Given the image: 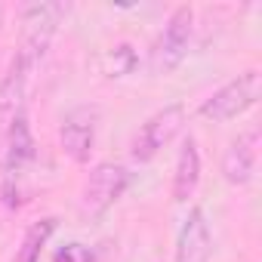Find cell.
Wrapping results in <instances>:
<instances>
[{
    "instance_id": "11",
    "label": "cell",
    "mask_w": 262,
    "mask_h": 262,
    "mask_svg": "<svg viewBox=\"0 0 262 262\" xmlns=\"http://www.w3.org/2000/svg\"><path fill=\"white\" fill-rule=\"evenodd\" d=\"M31 71H34V65H28L19 53L10 59L4 77H0V126H7V123L22 111V102H25V90H28Z\"/></svg>"
},
{
    "instance_id": "8",
    "label": "cell",
    "mask_w": 262,
    "mask_h": 262,
    "mask_svg": "<svg viewBox=\"0 0 262 262\" xmlns=\"http://www.w3.org/2000/svg\"><path fill=\"white\" fill-rule=\"evenodd\" d=\"M259 126H247L237 139L228 142L222 155V179L234 188H244L256 179V164H259Z\"/></svg>"
},
{
    "instance_id": "9",
    "label": "cell",
    "mask_w": 262,
    "mask_h": 262,
    "mask_svg": "<svg viewBox=\"0 0 262 262\" xmlns=\"http://www.w3.org/2000/svg\"><path fill=\"white\" fill-rule=\"evenodd\" d=\"M213 256V228L204 207H191L173 250V262H210Z\"/></svg>"
},
{
    "instance_id": "5",
    "label": "cell",
    "mask_w": 262,
    "mask_h": 262,
    "mask_svg": "<svg viewBox=\"0 0 262 262\" xmlns=\"http://www.w3.org/2000/svg\"><path fill=\"white\" fill-rule=\"evenodd\" d=\"M191 40H194V7L179 4L167 16L164 28L158 34L155 47H151V65H155V71L158 74H173L188 59Z\"/></svg>"
},
{
    "instance_id": "13",
    "label": "cell",
    "mask_w": 262,
    "mask_h": 262,
    "mask_svg": "<svg viewBox=\"0 0 262 262\" xmlns=\"http://www.w3.org/2000/svg\"><path fill=\"white\" fill-rule=\"evenodd\" d=\"M56 228H59V219L56 216H40L37 222H31L25 228V234H22V244L16 247L13 262H40V256L50 247Z\"/></svg>"
},
{
    "instance_id": "12",
    "label": "cell",
    "mask_w": 262,
    "mask_h": 262,
    "mask_svg": "<svg viewBox=\"0 0 262 262\" xmlns=\"http://www.w3.org/2000/svg\"><path fill=\"white\" fill-rule=\"evenodd\" d=\"M96 68H99V74H102V77H108V80L129 77V74L139 68V50L129 43V40L111 43L108 50H102V53H99Z\"/></svg>"
},
{
    "instance_id": "1",
    "label": "cell",
    "mask_w": 262,
    "mask_h": 262,
    "mask_svg": "<svg viewBox=\"0 0 262 262\" xmlns=\"http://www.w3.org/2000/svg\"><path fill=\"white\" fill-rule=\"evenodd\" d=\"M37 158V142L31 133V123L25 108L7 123V145H4V164H0V194L10 207L19 204V182L28 173V167Z\"/></svg>"
},
{
    "instance_id": "10",
    "label": "cell",
    "mask_w": 262,
    "mask_h": 262,
    "mask_svg": "<svg viewBox=\"0 0 262 262\" xmlns=\"http://www.w3.org/2000/svg\"><path fill=\"white\" fill-rule=\"evenodd\" d=\"M201 185V148L194 136L182 139V148L176 155V167H173V182H170V198L173 204H188L194 198Z\"/></svg>"
},
{
    "instance_id": "7",
    "label": "cell",
    "mask_w": 262,
    "mask_h": 262,
    "mask_svg": "<svg viewBox=\"0 0 262 262\" xmlns=\"http://www.w3.org/2000/svg\"><path fill=\"white\" fill-rule=\"evenodd\" d=\"M96 133H99V108L96 105H74L71 111H65L62 123H59V148L62 155L77 164L86 167L96 148Z\"/></svg>"
},
{
    "instance_id": "3",
    "label": "cell",
    "mask_w": 262,
    "mask_h": 262,
    "mask_svg": "<svg viewBox=\"0 0 262 262\" xmlns=\"http://www.w3.org/2000/svg\"><path fill=\"white\" fill-rule=\"evenodd\" d=\"M262 96V71L259 68H250L237 77H231L228 83H222L219 90H213L201 105H198V114L204 120H213V123H228L241 114H247Z\"/></svg>"
},
{
    "instance_id": "6",
    "label": "cell",
    "mask_w": 262,
    "mask_h": 262,
    "mask_svg": "<svg viewBox=\"0 0 262 262\" xmlns=\"http://www.w3.org/2000/svg\"><path fill=\"white\" fill-rule=\"evenodd\" d=\"M68 16V4H28L22 10V43H19V56L28 62V65H40L53 37H56V28L59 22Z\"/></svg>"
},
{
    "instance_id": "15",
    "label": "cell",
    "mask_w": 262,
    "mask_h": 262,
    "mask_svg": "<svg viewBox=\"0 0 262 262\" xmlns=\"http://www.w3.org/2000/svg\"><path fill=\"white\" fill-rule=\"evenodd\" d=\"M4 16H7V10H4V4H0V31H4Z\"/></svg>"
},
{
    "instance_id": "4",
    "label": "cell",
    "mask_w": 262,
    "mask_h": 262,
    "mask_svg": "<svg viewBox=\"0 0 262 262\" xmlns=\"http://www.w3.org/2000/svg\"><path fill=\"white\" fill-rule=\"evenodd\" d=\"M185 120H188V111L182 102H170L164 108H158L155 114H148L142 120V126L133 133V142H129V158L136 164H148L155 161L182 129H185Z\"/></svg>"
},
{
    "instance_id": "2",
    "label": "cell",
    "mask_w": 262,
    "mask_h": 262,
    "mask_svg": "<svg viewBox=\"0 0 262 262\" xmlns=\"http://www.w3.org/2000/svg\"><path fill=\"white\" fill-rule=\"evenodd\" d=\"M133 182V173H129L123 164L117 161H99L90 167L83 188H80V213L83 219H102L129 188Z\"/></svg>"
},
{
    "instance_id": "14",
    "label": "cell",
    "mask_w": 262,
    "mask_h": 262,
    "mask_svg": "<svg viewBox=\"0 0 262 262\" xmlns=\"http://www.w3.org/2000/svg\"><path fill=\"white\" fill-rule=\"evenodd\" d=\"M53 262H93V250L83 247V244H65L53 256Z\"/></svg>"
}]
</instances>
